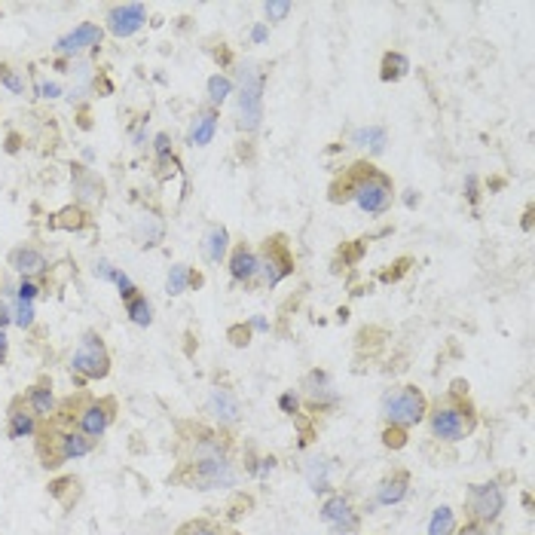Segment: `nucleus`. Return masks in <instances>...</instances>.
<instances>
[{
  "label": "nucleus",
  "instance_id": "nucleus-34",
  "mask_svg": "<svg viewBox=\"0 0 535 535\" xmlns=\"http://www.w3.org/2000/svg\"><path fill=\"white\" fill-rule=\"evenodd\" d=\"M382 441H386V447H404L407 443V432L404 428H398V425H389L386 428V434H382Z\"/></svg>",
  "mask_w": 535,
  "mask_h": 535
},
{
  "label": "nucleus",
  "instance_id": "nucleus-4",
  "mask_svg": "<svg viewBox=\"0 0 535 535\" xmlns=\"http://www.w3.org/2000/svg\"><path fill=\"white\" fill-rule=\"evenodd\" d=\"M465 391H469V386L453 382V391L443 395L441 401L432 407V413H425L428 425H432V434L438 441H447V443L465 441L474 428H478V413L465 401Z\"/></svg>",
  "mask_w": 535,
  "mask_h": 535
},
{
  "label": "nucleus",
  "instance_id": "nucleus-23",
  "mask_svg": "<svg viewBox=\"0 0 535 535\" xmlns=\"http://www.w3.org/2000/svg\"><path fill=\"white\" fill-rule=\"evenodd\" d=\"M175 535H239L227 530L224 523H217V520H208V517H199V520H190V523L178 526Z\"/></svg>",
  "mask_w": 535,
  "mask_h": 535
},
{
  "label": "nucleus",
  "instance_id": "nucleus-18",
  "mask_svg": "<svg viewBox=\"0 0 535 535\" xmlns=\"http://www.w3.org/2000/svg\"><path fill=\"white\" fill-rule=\"evenodd\" d=\"M407 487H410V474L391 471L389 478H382L380 487H376V502L380 504H398L407 496Z\"/></svg>",
  "mask_w": 535,
  "mask_h": 535
},
{
  "label": "nucleus",
  "instance_id": "nucleus-8",
  "mask_svg": "<svg viewBox=\"0 0 535 535\" xmlns=\"http://www.w3.org/2000/svg\"><path fill=\"white\" fill-rule=\"evenodd\" d=\"M239 129L254 132L263 117V77L254 71V65L242 67V89H239Z\"/></svg>",
  "mask_w": 535,
  "mask_h": 535
},
{
  "label": "nucleus",
  "instance_id": "nucleus-30",
  "mask_svg": "<svg viewBox=\"0 0 535 535\" xmlns=\"http://www.w3.org/2000/svg\"><path fill=\"white\" fill-rule=\"evenodd\" d=\"M86 224H89V217L83 208H65L56 215V227H62V230H83Z\"/></svg>",
  "mask_w": 535,
  "mask_h": 535
},
{
  "label": "nucleus",
  "instance_id": "nucleus-10",
  "mask_svg": "<svg viewBox=\"0 0 535 535\" xmlns=\"http://www.w3.org/2000/svg\"><path fill=\"white\" fill-rule=\"evenodd\" d=\"M37 425H40V419H37V413L31 410V404L25 401V395L13 398L10 410H6V432H10V438L13 441L34 438Z\"/></svg>",
  "mask_w": 535,
  "mask_h": 535
},
{
  "label": "nucleus",
  "instance_id": "nucleus-11",
  "mask_svg": "<svg viewBox=\"0 0 535 535\" xmlns=\"http://www.w3.org/2000/svg\"><path fill=\"white\" fill-rule=\"evenodd\" d=\"M145 22H147L145 4H123L108 13V31L114 37H132L135 31L145 28Z\"/></svg>",
  "mask_w": 535,
  "mask_h": 535
},
{
  "label": "nucleus",
  "instance_id": "nucleus-7",
  "mask_svg": "<svg viewBox=\"0 0 535 535\" xmlns=\"http://www.w3.org/2000/svg\"><path fill=\"white\" fill-rule=\"evenodd\" d=\"M504 508V493L496 480H487V484H471L469 493H465V511H469L471 523H496Z\"/></svg>",
  "mask_w": 535,
  "mask_h": 535
},
{
  "label": "nucleus",
  "instance_id": "nucleus-37",
  "mask_svg": "<svg viewBox=\"0 0 535 535\" xmlns=\"http://www.w3.org/2000/svg\"><path fill=\"white\" fill-rule=\"evenodd\" d=\"M95 276H101L104 282H114L117 269H110V263H108V260H101V263H98V267H95Z\"/></svg>",
  "mask_w": 535,
  "mask_h": 535
},
{
  "label": "nucleus",
  "instance_id": "nucleus-38",
  "mask_svg": "<svg viewBox=\"0 0 535 535\" xmlns=\"http://www.w3.org/2000/svg\"><path fill=\"white\" fill-rule=\"evenodd\" d=\"M278 404H282V410L285 413H297V395H291V391H288V395H282V401H278Z\"/></svg>",
  "mask_w": 535,
  "mask_h": 535
},
{
  "label": "nucleus",
  "instance_id": "nucleus-12",
  "mask_svg": "<svg viewBox=\"0 0 535 535\" xmlns=\"http://www.w3.org/2000/svg\"><path fill=\"white\" fill-rule=\"evenodd\" d=\"M321 520H325L337 535H349L358 530V514L352 511L349 499H343V496H334V499L321 504Z\"/></svg>",
  "mask_w": 535,
  "mask_h": 535
},
{
  "label": "nucleus",
  "instance_id": "nucleus-22",
  "mask_svg": "<svg viewBox=\"0 0 535 535\" xmlns=\"http://www.w3.org/2000/svg\"><path fill=\"white\" fill-rule=\"evenodd\" d=\"M162 221L156 215H145L138 221V227H135V239H138V245H145V248H153V245H160V239H162Z\"/></svg>",
  "mask_w": 535,
  "mask_h": 535
},
{
  "label": "nucleus",
  "instance_id": "nucleus-6",
  "mask_svg": "<svg viewBox=\"0 0 535 535\" xmlns=\"http://www.w3.org/2000/svg\"><path fill=\"white\" fill-rule=\"evenodd\" d=\"M71 373H77V386L83 380H104L110 373V355H108V346L98 334H83V340L77 346L71 358Z\"/></svg>",
  "mask_w": 535,
  "mask_h": 535
},
{
  "label": "nucleus",
  "instance_id": "nucleus-28",
  "mask_svg": "<svg viewBox=\"0 0 535 535\" xmlns=\"http://www.w3.org/2000/svg\"><path fill=\"white\" fill-rule=\"evenodd\" d=\"M190 267H184V263H178V267H171V273L169 278H165V291L171 294V297H178V294H184L187 291V285H190Z\"/></svg>",
  "mask_w": 535,
  "mask_h": 535
},
{
  "label": "nucleus",
  "instance_id": "nucleus-13",
  "mask_svg": "<svg viewBox=\"0 0 535 535\" xmlns=\"http://www.w3.org/2000/svg\"><path fill=\"white\" fill-rule=\"evenodd\" d=\"M101 47V28L92 25V22H83L77 31L65 34L62 40L56 43V52H62V56H77L83 49H98Z\"/></svg>",
  "mask_w": 535,
  "mask_h": 535
},
{
  "label": "nucleus",
  "instance_id": "nucleus-40",
  "mask_svg": "<svg viewBox=\"0 0 535 535\" xmlns=\"http://www.w3.org/2000/svg\"><path fill=\"white\" fill-rule=\"evenodd\" d=\"M156 153H160V160L169 156V135H156Z\"/></svg>",
  "mask_w": 535,
  "mask_h": 535
},
{
  "label": "nucleus",
  "instance_id": "nucleus-25",
  "mask_svg": "<svg viewBox=\"0 0 535 535\" xmlns=\"http://www.w3.org/2000/svg\"><path fill=\"white\" fill-rule=\"evenodd\" d=\"M456 532V514L447 508V504H441V508H434L432 520H428V535H453Z\"/></svg>",
  "mask_w": 535,
  "mask_h": 535
},
{
  "label": "nucleus",
  "instance_id": "nucleus-2",
  "mask_svg": "<svg viewBox=\"0 0 535 535\" xmlns=\"http://www.w3.org/2000/svg\"><path fill=\"white\" fill-rule=\"evenodd\" d=\"M355 199L364 215H386L395 199V187L386 171H380L373 162L361 160L343 171L330 184V202H349Z\"/></svg>",
  "mask_w": 535,
  "mask_h": 535
},
{
  "label": "nucleus",
  "instance_id": "nucleus-27",
  "mask_svg": "<svg viewBox=\"0 0 535 535\" xmlns=\"http://www.w3.org/2000/svg\"><path fill=\"white\" fill-rule=\"evenodd\" d=\"M74 187H77L80 199H101V180L92 178L89 171L83 169L74 171Z\"/></svg>",
  "mask_w": 535,
  "mask_h": 535
},
{
  "label": "nucleus",
  "instance_id": "nucleus-17",
  "mask_svg": "<svg viewBox=\"0 0 535 535\" xmlns=\"http://www.w3.org/2000/svg\"><path fill=\"white\" fill-rule=\"evenodd\" d=\"M25 401L31 404V410L37 413V419H49L52 410H56V395H52V380L49 376H43V380H37L31 389H28Z\"/></svg>",
  "mask_w": 535,
  "mask_h": 535
},
{
  "label": "nucleus",
  "instance_id": "nucleus-16",
  "mask_svg": "<svg viewBox=\"0 0 535 535\" xmlns=\"http://www.w3.org/2000/svg\"><path fill=\"white\" fill-rule=\"evenodd\" d=\"M10 267L16 269V273L22 276V278H31V276H40V273H47V258H43L37 248H31V245H22V248H16V251L10 254Z\"/></svg>",
  "mask_w": 535,
  "mask_h": 535
},
{
  "label": "nucleus",
  "instance_id": "nucleus-39",
  "mask_svg": "<svg viewBox=\"0 0 535 535\" xmlns=\"http://www.w3.org/2000/svg\"><path fill=\"white\" fill-rule=\"evenodd\" d=\"M456 535H487V530L480 523H471V520H469V523H465Z\"/></svg>",
  "mask_w": 535,
  "mask_h": 535
},
{
  "label": "nucleus",
  "instance_id": "nucleus-31",
  "mask_svg": "<svg viewBox=\"0 0 535 535\" xmlns=\"http://www.w3.org/2000/svg\"><path fill=\"white\" fill-rule=\"evenodd\" d=\"M230 95H232V83H230V77H221V74H215V77L208 80V98H211V104L227 101Z\"/></svg>",
  "mask_w": 535,
  "mask_h": 535
},
{
  "label": "nucleus",
  "instance_id": "nucleus-14",
  "mask_svg": "<svg viewBox=\"0 0 535 535\" xmlns=\"http://www.w3.org/2000/svg\"><path fill=\"white\" fill-rule=\"evenodd\" d=\"M208 410L215 413V419L221 422V425H236L239 417H242V404H239V398L232 395L230 389H215L208 395Z\"/></svg>",
  "mask_w": 535,
  "mask_h": 535
},
{
  "label": "nucleus",
  "instance_id": "nucleus-42",
  "mask_svg": "<svg viewBox=\"0 0 535 535\" xmlns=\"http://www.w3.org/2000/svg\"><path fill=\"white\" fill-rule=\"evenodd\" d=\"M40 92H43V98H56L58 86H56V83H49V86H40Z\"/></svg>",
  "mask_w": 535,
  "mask_h": 535
},
{
  "label": "nucleus",
  "instance_id": "nucleus-21",
  "mask_svg": "<svg viewBox=\"0 0 535 535\" xmlns=\"http://www.w3.org/2000/svg\"><path fill=\"white\" fill-rule=\"evenodd\" d=\"M227 248H230V232L224 227H208L206 239H202V254H206V260L221 263Z\"/></svg>",
  "mask_w": 535,
  "mask_h": 535
},
{
  "label": "nucleus",
  "instance_id": "nucleus-3",
  "mask_svg": "<svg viewBox=\"0 0 535 535\" xmlns=\"http://www.w3.org/2000/svg\"><path fill=\"white\" fill-rule=\"evenodd\" d=\"M95 443L98 441L80 434L77 428H65L52 419H40L37 434H34V450H37V456H40L43 469H58V465H65V462L89 456L95 450Z\"/></svg>",
  "mask_w": 535,
  "mask_h": 535
},
{
  "label": "nucleus",
  "instance_id": "nucleus-9",
  "mask_svg": "<svg viewBox=\"0 0 535 535\" xmlns=\"http://www.w3.org/2000/svg\"><path fill=\"white\" fill-rule=\"evenodd\" d=\"M258 273L263 276V285H269V288L294 273V258L285 236H269L263 242V251L258 258Z\"/></svg>",
  "mask_w": 535,
  "mask_h": 535
},
{
  "label": "nucleus",
  "instance_id": "nucleus-44",
  "mask_svg": "<svg viewBox=\"0 0 535 535\" xmlns=\"http://www.w3.org/2000/svg\"><path fill=\"white\" fill-rule=\"evenodd\" d=\"M254 40H258V43H260V40H267V28H263V25H260V28H254Z\"/></svg>",
  "mask_w": 535,
  "mask_h": 535
},
{
  "label": "nucleus",
  "instance_id": "nucleus-1",
  "mask_svg": "<svg viewBox=\"0 0 535 535\" xmlns=\"http://www.w3.org/2000/svg\"><path fill=\"white\" fill-rule=\"evenodd\" d=\"M171 480L190 489L232 487L239 480V474H236V465H232L230 441L208 432V428L196 425L190 438H180L178 469L171 474Z\"/></svg>",
  "mask_w": 535,
  "mask_h": 535
},
{
  "label": "nucleus",
  "instance_id": "nucleus-26",
  "mask_svg": "<svg viewBox=\"0 0 535 535\" xmlns=\"http://www.w3.org/2000/svg\"><path fill=\"white\" fill-rule=\"evenodd\" d=\"M410 71V62H407V56H401V52H386V58H382V74L380 77L382 80H401L404 74Z\"/></svg>",
  "mask_w": 535,
  "mask_h": 535
},
{
  "label": "nucleus",
  "instance_id": "nucleus-5",
  "mask_svg": "<svg viewBox=\"0 0 535 535\" xmlns=\"http://www.w3.org/2000/svg\"><path fill=\"white\" fill-rule=\"evenodd\" d=\"M380 410H382V419H386L389 425L410 428V425H419V422L425 419L428 401H425V395H422V389L401 386V389H391L382 395Z\"/></svg>",
  "mask_w": 535,
  "mask_h": 535
},
{
  "label": "nucleus",
  "instance_id": "nucleus-41",
  "mask_svg": "<svg viewBox=\"0 0 535 535\" xmlns=\"http://www.w3.org/2000/svg\"><path fill=\"white\" fill-rule=\"evenodd\" d=\"M13 321V315H10V306L4 303V300H0V330H4L6 325H10Z\"/></svg>",
  "mask_w": 535,
  "mask_h": 535
},
{
  "label": "nucleus",
  "instance_id": "nucleus-15",
  "mask_svg": "<svg viewBox=\"0 0 535 535\" xmlns=\"http://www.w3.org/2000/svg\"><path fill=\"white\" fill-rule=\"evenodd\" d=\"M306 401L312 410H325V407H334L337 404V391L330 386V380L325 373H309L306 376Z\"/></svg>",
  "mask_w": 535,
  "mask_h": 535
},
{
  "label": "nucleus",
  "instance_id": "nucleus-35",
  "mask_svg": "<svg viewBox=\"0 0 535 535\" xmlns=\"http://www.w3.org/2000/svg\"><path fill=\"white\" fill-rule=\"evenodd\" d=\"M37 294H40V288H37L31 278H22V285H19V300H22V303H34Z\"/></svg>",
  "mask_w": 535,
  "mask_h": 535
},
{
  "label": "nucleus",
  "instance_id": "nucleus-24",
  "mask_svg": "<svg viewBox=\"0 0 535 535\" xmlns=\"http://www.w3.org/2000/svg\"><path fill=\"white\" fill-rule=\"evenodd\" d=\"M126 312H129V319L141 328H147L150 321H153V306H150L145 294H135L132 300H126Z\"/></svg>",
  "mask_w": 535,
  "mask_h": 535
},
{
  "label": "nucleus",
  "instance_id": "nucleus-36",
  "mask_svg": "<svg viewBox=\"0 0 535 535\" xmlns=\"http://www.w3.org/2000/svg\"><path fill=\"white\" fill-rule=\"evenodd\" d=\"M291 13V4L288 0H273V4H267V16L269 19H285Z\"/></svg>",
  "mask_w": 535,
  "mask_h": 535
},
{
  "label": "nucleus",
  "instance_id": "nucleus-33",
  "mask_svg": "<svg viewBox=\"0 0 535 535\" xmlns=\"http://www.w3.org/2000/svg\"><path fill=\"white\" fill-rule=\"evenodd\" d=\"M16 325L22 330L34 328V306L31 303H22V300H19V306H16Z\"/></svg>",
  "mask_w": 535,
  "mask_h": 535
},
{
  "label": "nucleus",
  "instance_id": "nucleus-43",
  "mask_svg": "<svg viewBox=\"0 0 535 535\" xmlns=\"http://www.w3.org/2000/svg\"><path fill=\"white\" fill-rule=\"evenodd\" d=\"M6 361V334L0 330V364Z\"/></svg>",
  "mask_w": 535,
  "mask_h": 535
},
{
  "label": "nucleus",
  "instance_id": "nucleus-32",
  "mask_svg": "<svg viewBox=\"0 0 535 535\" xmlns=\"http://www.w3.org/2000/svg\"><path fill=\"white\" fill-rule=\"evenodd\" d=\"M0 83H4V86L10 89V92H16V95L25 92V80H22L10 65H0Z\"/></svg>",
  "mask_w": 535,
  "mask_h": 535
},
{
  "label": "nucleus",
  "instance_id": "nucleus-19",
  "mask_svg": "<svg viewBox=\"0 0 535 535\" xmlns=\"http://www.w3.org/2000/svg\"><path fill=\"white\" fill-rule=\"evenodd\" d=\"M230 276L236 282H251L258 276V254L251 251L245 242L232 248V258H230Z\"/></svg>",
  "mask_w": 535,
  "mask_h": 535
},
{
  "label": "nucleus",
  "instance_id": "nucleus-20",
  "mask_svg": "<svg viewBox=\"0 0 535 535\" xmlns=\"http://www.w3.org/2000/svg\"><path fill=\"white\" fill-rule=\"evenodd\" d=\"M215 132H217V114L215 110H199L190 123V135H187V141H190L193 147H206V145H211Z\"/></svg>",
  "mask_w": 535,
  "mask_h": 535
},
{
  "label": "nucleus",
  "instance_id": "nucleus-29",
  "mask_svg": "<svg viewBox=\"0 0 535 535\" xmlns=\"http://www.w3.org/2000/svg\"><path fill=\"white\" fill-rule=\"evenodd\" d=\"M352 141L361 147H371L373 153H380L382 147H386V132L382 129H376V126H371V129H358L355 135H352Z\"/></svg>",
  "mask_w": 535,
  "mask_h": 535
}]
</instances>
